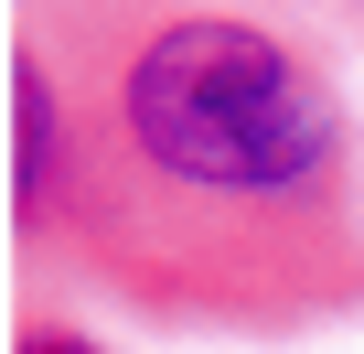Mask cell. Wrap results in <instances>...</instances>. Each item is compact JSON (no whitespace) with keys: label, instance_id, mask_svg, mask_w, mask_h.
Masks as SVG:
<instances>
[{"label":"cell","instance_id":"7a4b0ae2","mask_svg":"<svg viewBox=\"0 0 364 354\" xmlns=\"http://www.w3.org/2000/svg\"><path fill=\"white\" fill-rule=\"evenodd\" d=\"M11 118H22V172H11V204H22V226H33V215L54 204V183H65V118H54V86H43V76H22Z\"/></svg>","mask_w":364,"mask_h":354},{"label":"cell","instance_id":"6da1fadb","mask_svg":"<svg viewBox=\"0 0 364 354\" xmlns=\"http://www.w3.org/2000/svg\"><path fill=\"white\" fill-rule=\"evenodd\" d=\"M118 118H129V150L193 204H300L343 161L332 86L247 22L150 33L118 76Z\"/></svg>","mask_w":364,"mask_h":354}]
</instances>
